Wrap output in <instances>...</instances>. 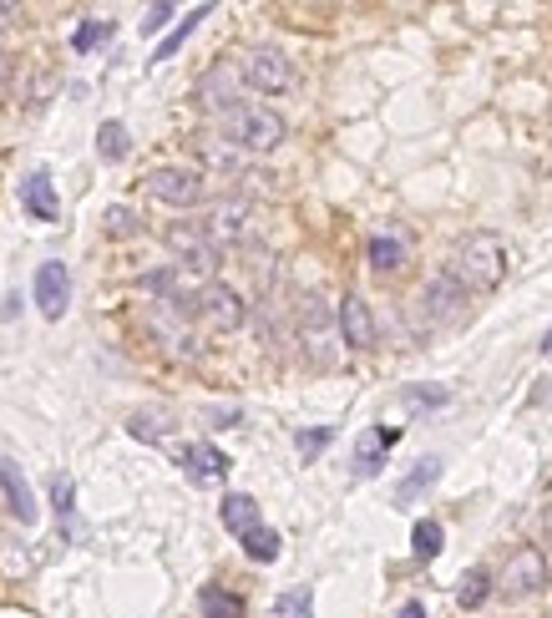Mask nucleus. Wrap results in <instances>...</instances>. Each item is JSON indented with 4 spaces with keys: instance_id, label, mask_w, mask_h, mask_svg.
I'll list each match as a JSON object with an SVG mask.
<instances>
[{
    "instance_id": "412c9836",
    "label": "nucleus",
    "mask_w": 552,
    "mask_h": 618,
    "mask_svg": "<svg viewBox=\"0 0 552 618\" xmlns=\"http://www.w3.org/2000/svg\"><path fill=\"white\" fill-rule=\"evenodd\" d=\"M127 436L157 446V441L173 436V416H168V411H132V416H127Z\"/></svg>"
},
{
    "instance_id": "c756f323",
    "label": "nucleus",
    "mask_w": 552,
    "mask_h": 618,
    "mask_svg": "<svg viewBox=\"0 0 552 618\" xmlns=\"http://www.w3.org/2000/svg\"><path fill=\"white\" fill-rule=\"evenodd\" d=\"M198 21H208V6H198V11H188V16L178 21V31H173V36H168L163 46H157V56H152V61H168V56H173V51H178V46H183V41L193 36V26H198Z\"/></svg>"
},
{
    "instance_id": "4c0bfd02",
    "label": "nucleus",
    "mask_w": 552,
    "mask_h": 618,
    "mask_svg": "<svg viewBox=\"0 0 552 618\" xmlns=\"http://www.w3.org/2000/svg\"><path fill=\"white\" fill-rule=\"evenodd\" d=\"M542 350H547V355H552V330H547V335H542Z\"/></svg>"
},
{
    "instance_id": "7c9ffc66",
    "label": "nucleus",
    "mask_w": 552,
    "mask_h": 618,
    "mask_svg": "<svg viewBox=\"0 0 552 618\" xmlns=\"http://www.w3.org/2000/svg\"><path fill=\"white\" fill-rule=\"evenodd\" d=\"M102 223H107V234H112V239H132L137 228H142V218H137L132 208H122V203H112V208L102 213Z\"/></svg>"
},
{
    "instance_id": "393cba45",
    "label": "nucleus",
    "mask_w": 552,
    "mask_h": 618,
    "mask_svg": "<svg viewBox=\"0 0 552 618\" xmlns=\"http://www.w3.org/2000/svg\"><path fill=\"white\" fill-rule=\"evenodd\" d=\"M127 147H132V137H127L122 122H102V127H97V152H102V163H122Z\"/></svg>"
},
{
    "instance_id": "b1692460",
    "label": "nucleus",
    "mask_w": 552,
    "mask_h": 618,
    "mask_svg": "<svg viewBox=\"0 0 552 618\" xmlns=\"http://www.w3.org/2000/svg\"><path fill=\"white\" fill-rule=\"evenodd\" d=\"M239 543H244V553H249L254 563H274V558H279V548H284V543H279V532H274V527H264V522H259L254 532H244Z\"/></svg>"
},
{
    "instance_id": "ddd939ff",
    "label": "nucleus",
    "mask_w": 552,
    "mask_h": 618,
    "mask_svg": "<svg viewBox=\"0 0 552 618\" xmlns=\"http://www.w3.org/2000/svg\"><path fill=\"white\" fill-rule=\"evenodd\" d=\"M0 492H6V507H11V517H16L21 527H31V522H36V497H31V482H26V472L16 467L11 456H0Z\"/></svg>"
},
{
    "instance_id": "473e14b6",
    "label": "nucleus",
    "mask_w": 552,
    "mask_h": 618,
    "mask_svg": "<svg viewBox=\"0 0 552 618\" xmlns=\"http://www.w3.org/2000/svg\"><path fill=\"white\" fill-rule=\"evenodd\" d=\"M330 436H335L330 426H314V431H299V436H294V446H299V456H304V461H314V456H320V451L330 446Z\"/></svg>"
},
{
    "instance_id": "9d476101",
    "label": "nucleus",
    "mask_w": 552,
    "mask_h": 618,
    "mask_svg": "<svg viewBox=\"0 0 552 618\" xmlns=\"http://www.w3.org/2000/svg\"><path fill=\"white\" fill-rule=\"evenodd\" d=\"M66 304H71V274H66L61 259H46L36 269V309H41L46 320H61Z\"/></svg>"
},
{
    "instance_id": "a211bd4d",
    "label": "nucleus",
    "mask_w": 552,
    "mask_h": 618,
    "mask_svg": "<svg viewBox=\"0 0 552 618\" xmlns=\"http://www.w3.org/2000/svg\"><path fill=\"white\" fill-rule=\"evenodd\" d=\"M218 517H223V527H228L233 537H244V532L259 527V502H254L249 492H228L223 507H218Z\"/></svg>"
},
{
    "instance_id": "6ab92c4d",
    "label": "nucleus",
    "mask_w": 552,
    "mask_h": 618,
    "mask_svg": "<svg viewBox=\"0 0 552 618\" xmlns=\"http://www.w3.org/2000/svg\"><path fill=\"white\" fill-rule=\"evenodd\" d=\"M365 259H370V269H380V274H396V269L406 264V239H401V234H370Z\"/></svg>"
},
{
    "instance_id": "c9c22d12",
    "label": "nucleus",
    "mask_w": 552,
    "mask_h": 618,
    "mask_svg": "<svg viewBox=\"0 0 552 618\" xmlns=\"http://www.w3.org/2000/svg\"><path fill=\"white\" fill-rule=\"evenodd\" d=\"M396 618H426V603H416V598H411V603H401V613H396Z\"/></svg>"
},
{
    "instance_id": "f8f14e48",
    "label": "nucleus",
    "mask_w": 552,
    "mask_h": 618,
    "mask_svg": "<svg viewBox=\"0 0 552 618\" xmlns=\"http://www.w3.org/2000/svg\"><path fill=\"white\" fill-rule=\"evenodd\" d=\"M335 325H340V340H345V345H355V350H370V345H375V315H370V304H365L360 294H345V299H340Z\"/></svg>"
},
{
    "instance_id": "dca6fc26",
    "label": "nucleus",
    "mask_w": 552,
    "mask_h": 618,
    "mask_svg": "<svg viewBox=\"0 0 552 618\" xmlns=\"http://www.w3.org/2000/svg\"><path fill=\"white\" fill-rule=\"evenodd\" d=\"M198 102L203 107H213L218 117L239 102V71H223V66H213L208 76H203V87H198Z\"/></svg>"
},
{
    "instance_id": "0eeeda50",
    "label": "nucleus",
    "mask_w": 552,
    "mask_h": 618,
    "mask_svg": "<svg viewBox=\"0 0 552 618\" xmlns=\"http://www.w3.org/2000/svg\"><path fill=\"white\" fill-rule=\"evenodd\" d=\"M142 188H147V198H157L163 208L203 203V173H193V168H152Z\"/></svg>"
},
{
    "instance_id": "f03ea898",
    "label": "nucleus",
    "mask_w": 552,
    "mask_h": 618,
    "mask_svg": "<svg viewBox=\"0 0 552 618\" xmlns=\"http://www.w3.org/2000/svg\"><path fill=\"white\" fill-rule=\"evenodd\" d=\"M284 132H289L284 117L269 112V107H259V102H233L223 112V137L239 147V152H274L284 142Z\"/></svg>"
},
{
    "instance_id": "9b49d317",
    "label": "nucleus",
    "mask_w": 552,
    "mask_h": 618,
    "mask_svg": "<svg viewBox=\"0 0 552 618\" xmlns=\"http://www.w3.org/2000/svg\"><path fill=\"white\" fill-rule=\"evenodd\" d=\"M542 583H547V558H542L537 548H522V553L507 558V568H502V593H507V598H527V593H537Z\"/></svg>"
},
{
    "instance_id": "cd10ccee",
    "label": "nucleus",
    "mask_w": 552,
    "mask_h": 618,
    "mask_svg": "<svg viewBox=\"0 0 552 618\" xmlns=\"http://www.w3.org/2000/svg\"><path fill=\"white\" fill-rule=\"evenodd\" d=\"M274 618H314V593H309V588H289V593H279Z\"/></svg>"
},
{
    "instance_id": "aec40b11",
    "label": "nucleus",
    "mask_w": 552,
    "mask_h": 618,
    "mask_svg": "<svg viewBox=\"0 0 552 618\" xmlns=\"http://www.w3.org/2000/svg\"><path fill=\"white\" fill-rule=\"evenodd\" d=\"M401 441V431H375V436H365L360 441V451H355V472L360 477H375L380 472V461H385V451Z\"/></svg>"
},
{
    "instance_id": "f257e3e1",
    "label": "nucleus",
    "mask_w": 552,
    "mask_h": 618,
    "mask_svg": "<svg viewBox=\"0 0 552 618\" xmlns=\"http://www.w3.org/2000/svg\"><path fill=\"white\" fill-rule=\"evenodd\" d=\"M507 264H512L507 239H502V234H492V228H477V234L456 239L446 274H451L466 294H492V289L507 279Z\"/></svg>"
},
{
    "instance_id": "4468645a",
    "label": "nucleus",
    "mask_w": 552,
    "mask_h": 618,
    "mask_svg": "<svg viewBox=\"0 0 552 618\" xmlns=\"http://www.w3.org/2000/svg\"><path fill=\"white\" fill-rule=\"evenodd\" d=\"M178 461L188 467V477H193V482H223V477H228V456H223L218 446H208V441L183 446V451H178Z\"/></svg>"
},
{
    "instance_id": "1a4fd4ad",
    "label": "nucleus",
    "mask_w": 552,
    "mask_h": 618,
    "mask_svg": "<svg viewBox=\"0 0 552 618\" xmlns=\"http://www.w3.org/2000/svg\"><path fill=\"white\" fill-rule=\"evenodd\" d=\"M168 249L183 259V269H198V274L218 269V249H213V239L203 234L198 223H173L168 228Z\"/></svg>"
},
{
    "instance_id": "72a5a7b5",
    "label": "nucleus",
    "mask_w": 552,
    "mask_h": 618,
    "mask_svg": "<svg viewBox=\"0 0 552 618\" xmlns=\"http://www.w3.org/2000/svg\"><path fill=\"white\" fill-rule=\"evenodd\" d=\"M451 396L446 391H406V406L411 411H431V406H446Z\"/></svg>"
},
{
    "instance_id": "f3484780",
    "label": "nucleus",
    "mask_w": 552,
    "mask_h": 618,
    "mask_svg": "<svg viewBox=\"0 0 552 618\" xmlns=\"http://www.w3.org/2000/svg\"><path fill=\"white\" fill-rule=\"evenodd\" d=\"M147 330H152L157 340H163V350H173V355H183V360L198 350V345H193V335L173 320V309H168V304H157L152 315H147Z\"/></svg>"
},
{
    "instance_id": "7ed1b4c3",
    "label": "nucleus",
    "mask_w": 552,
    "mask_h": 618,
    "mask_svg": "<svg viewBox=\"0 0 552 618\" xmlns=\"http://www.w3.org/2000/svg\"><path fill=\"white\" fill-rule=\"evenodd\" d=\"M299 345L314 365H335L340 360V325L330 315V304L320 294H304L299 299Z\"/></svg>"
},
{
    "instance_id": "39448f33",
    "label": "nucleus",
    "mask_w": 552,
    "mask_h": 618,
    "mask_svg": "<svg viewBox=\"0 0 552 618\" xmlns=\"http://www.w3.org/2000/svg\"><path fill=\"white\" fill-rule=\"evenodd\" d=\"M239 82L254 87V92H264V97H279V92L294 87V61L284 51H274V46H254L239 61Z\"/></svg>"
},
{
    "instance_id": "f704fd0d",
    "label": "nucleus",
    "mask_w": 552,
    "mask_h": 618,
    "mask_svg": "<svg viewBox=\"0 0 552 618\" xmlns=\"http://www.w3.org/2000/svg\"><path fill=\"white\" fill-rule=\"evenodd\" d=\"M168 21H173V6H168V0H163V6H152V11H147V21H142V31L152 36V31H163Z\"/></svg>"
},
{
    "instance_id": "bb28decb",
    "label": "nucleus",
    "mask_w": 552,
    "mask_h": 618,
    "mask_svg": "<svg viewBox=\"0 0 552 618\" xmlns=\"http://www.w3.org/2000/svg\"><path fill=\"white\" fill-rule=\"evenodd\" d=\"M441 543H446V532H441V522H416V532H411V548H416V558L421 563H431L436 553H441Z\"/></svg>"
},
{
    "instance_id": "5701e85b",
    "label": "nucleus",
    "mask_w": 552,
    "mask_h": 618,
    "mask_svg": "<svg viewBox=\"0 0 552 618\" xmlns=\"http://www.w3.org/2000/svg\"><path fill=\"white\" fill-rule=\"evenodd\" d=\"M198 608H203V618H244V598L228 588H203Z\"/></svg>"
},
{
    "instance_id": "e433bc0d",
    "label": "nucleus",
    "mask_w": 552,
    "mask_h": 618,
    "mask_svg": "<svg viewBox=\"0 0 552 618\" xmlns=\"http://www.w3.org/2000/svg\"><path fill=\"white\" fill-rule=\"evenodd\" d=\"M0 82H6V36H0Z\"/></svg>"
},
{
    "instance_id": "2f4dec72",
    "label": "nucleus",
    "mask_w": 552,
    "mask_h": 618,
    "mask_svg": "<svg viewBox=\"0 0 552 618\" xmlns=\"http://www.w3.org/2000/svg\"><path fill=\"white\" fill-rule=\"evenodd\" d=\"M112 36V21H82L71 31V51H92V46H102Z\"/></svg>"
},
{
    "instance_id": "6e6552de",
    "label": "nucleus",
    "mask_w": 552,
    "mask_h": 618,
    "mask_svg": "<svg viewBox=\"0 0 552 618\" xmlns=\"http://www.w3.org/2000/svg\"><path fill=\"white\" fill-rule=\"evenodd\" d=\"M249 198H223V203H213L203 218H198V228L213 239V249H223V244H244L249 239Z\"/></svg>"
},
{
    "instance_id": "a878e982",
    "label": "nucleus",
    "mask_w": 552,
    "mask_h": 618,
    "mask_svg": "<svg viewBox=\"0 0 552 618\" xmlns=\"http://www.w3.org/2000/svg\"><path fill=\"white\" fill-rule=\"evenodd\" d=\"M487 593H492V573H487V568H471V573L461 578V588H456V603H461V608H482Z\"/></svg>"
},
{
    "instance_id": "423d86ee",
    "label": "nucleus",
    "mask_w": 552,
    "mask_h": 618,
    "mask_svg": "<svg viewBox=\"0 0 552 618\" xmlns=\"http://www.w3.org/2000/svg\"><path fill=\"white\" fill-rule=\"evenodd\" d=\"M461 315H466V289L441 269V274L416 294V320H421L426 330H441V325H456Z\"/></svg>"
},
{
    "instance_id": "20e7f679",
    "label": "nucleus",
    "mask_w": 552,
    "mask_h": 618,
    "mask_svg": "<svg viewBox=\"0 0 552 618\" xmlns=\"http://www.w3.org/2000/svg\"><path fill=\"white\" fill-rule=\"evenodd\" d=\"M188 309H193V315H198L208 330H218V335L239 330V325L249 320V304H244V294L233 289V284H223V279H208L203 289H193Z\"/></svg>"
},
{
    "instance_id": "4be33fe9",
    "label": "nucleus",
    "mask_w": 552,
    "mask_h": 618,
    "mask_svg": "<svg viewBox=\"0 0 552 618\" xmlns=\"http://www.w3.org/2000/svg\"><path fill=\"white\" fill-rule=\"evenodd\" d=\"M436 482H441V461L426 456V461H416V472L396 487V502H416V497H421L426 487H436Z\"/></svg>"
},
{
    "instance_id": "c85d7f7f",
    "label": "nucleus",
    "mask_w": 552,
    "mask_h": 618,
    "mask_svg": "<svg viewBox=\"0 0 552 618\" xmlns=\"http://www.w3.org/2000/svg\"><path fill=\"white\" fill-rule=\"evenodd\" d=\"M51 507H56L61 527L71 532V512H76V482L71 477H51Z\"/></svg>"
},
{
    "instance_id": "2eb2a0df",
    "label": "nucleus",
    "mask_w": 552,
    "mask_h": 618,
    "mask_svg": "<svg viewBox=\"0 0 552 618\" xmlns=\"http://www.w3.org/2000/svg\"><path fill=\"white\" fill-rule=\"evenodd\" d=\"M21 203H26V213L41 218V223H56V218H61V198H56V188H51L46 173H31V178L21 183Z\"/></svg>"
}]
</instances>
